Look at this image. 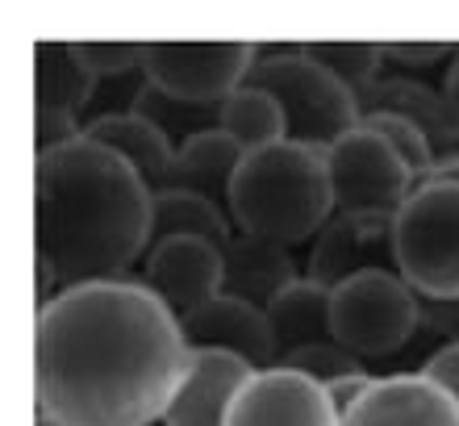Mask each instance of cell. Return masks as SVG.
<instances>
[{
    "instance_id": "e0dca14e",
    "label": "cell",
    "mask_w": 459,
    "mask_h": 426,
    "mask_svg": "<svg viewBox=\"0 0 459 426\" xmlns=\"http://www.w3.org/2000/svg\"><path fill=\"white\" fill-rule=\"evenodd\" d=\"M84 138L113 151L117 159H126L146 180L151 193L171 188V171H176V151L180 146L171 143L146 113L134 109V113H117V117H100V122L84 126Z\"/></svg>"
},
{
    "instance_id": "8992f818",
    "label": "cell",
    "mask_w": 459,
    "mask_h": 426,
    "mask_svg": "<svg viewBox=\"0 0 459 426\" xmlns=\"http://www.w3.org/2000/svg\"><path fill=\"white\" fill-rule=\"evenodd\" d=\"M397 272L418 297H459V184L426 180L393 218Z\"/></svg>"
},
{
    "instance_id": "9a60e30c",
    "label": "cell",
    "mask_w": 459,
    "mask_h": 426,
    "mask_svg": "<svg viewBox=\"0 0 459 426\" xmlns=\"http://www.w3.org/2000/svg\"><path fill=\"white\" fill-rule=\"evenodd\" d=\"M359 105H363V117H368V113H397V117L413 122L430 138L438 163H447V159L459 155V117H455V109H451L443 84L413 80V75H385L376 88L363 92Z\"/></svg>"
},
{
    "instance_id": "f546056e",
    "label": "cell",
    "mask_w": 459,
    "mask_h": 426,
    "mask_svg": "<svg viewBox=\"0 0 459 426\" xmlns=\"http://www.w3.org/2000/svg\"><path fill=\"white\" fill-rule=\"evenodd\" d=\"M372 380H376V372H355V377H342V380H334V385H326L334 410H339V414H347L351 405H355L363 393L372 389Z\"/></svg>"
},
{
    "instance_id": "6da1fadb",
    "label": "cell",
    "mask_w": 459,
    "mask_h": 426,
    "mask_svg": "<svg viewBox=\"0 0 459 426\" xmlns=\"http://www.w3.org/2000/svg\"><path fill=\"white\" fill-rule=\"evenodd\" d=\"M38 414L63 426H159L193 347L138 281L63 289L34 326Z\"/></svg>"
},
{
    "instance_id": "7c38bea8",
    "label": "cell",
    "mask_w": 459,
    "mask_h": 426,
    "mask_svg": "<svg viewBox=\"0 0 459 426\" xmlns=\"http://www.w3.org/2000/svg\"><path fill=\"white\" fill-rule=\"evenodd\" d=\"M342 426H459V405L422 372H388L342 414Z\"/></svg>"
},
{
    "instance_id": "5bb4252c",
    "label": "cell",
    "mask_w": 459,
    "mask_h": 426,
    "mask_svg": "<svg viewBox=\"0 0 459 426\" xmlns=\"http://www.w3.org/2000/svg\"><path fill=\"white\" fill-rule=\"evenodd\" d=\"M255 377L247 360L230 352H193L188 377L171 397L159 426H226V414L238 389Z\"/></svg>"
},
{
    "instance_id": "603a6c76",
    "label": "cell",
    "mask_w": 459,
    "mask_h": 426,
    "mask_svg": "<svg viewBox=\"0 0 459 426\" xmlns=\"http://www.w3.org/2000/svg\"><path fill=\"white\" fill-rule=\"evenodd\" d=\"M305 55L322 63L355 97H363L368 88H376L388 75L385 42H305Z\"/></svg>"
},
{
    "instance_id": "7402d4cb",
    "label": "cell",
    "mask_w": 459,
    "mask_h": 426,
    "mask_svg": "<svg viewBox=\"0 0 459 426\" xmlns=\"http://www.w3.org/2000/svg\"><path fill=\"white\" fill-rule=\"evenodd\" d=\"M218 130L234 138L247 155L251 151H267V146H276V143H289L284 109L276 105L272 92H264V88H255V84H242L234 97L221 100Z\"/></svg>"
},
{
    "instance_id": "3957f363",
    "label": "cell",
    "mask_w": 459,
    "mask_h": 426,
    "mask_svg": "<svg viewBox=\"0 0 459 426\" xmlns=\"http://www.w3.org/2000/svg\"><path fill=\"white\" fill-rule=\"evenodd\" d=\"M226 209L238 234L276 243L284 251H305L334 218L326 159L322 151L297 143L251 151L242 155V168L230 184Z\"/></svg>"
},
{
    "instance_id": "ba28073f",
    "label": "cell",
    "mask_w": 459,
    "mask_h": 426,
    "mask_svg": "<svg viewBox=\"0 0 459 426\" xmlns=\"http://www.w3.org/2000/svg\"><path fill=\"white\" fill-rule=\"evenodd\" d=\"M322 159L334 213H397L418 188L401 155L368 126H355Z\"/></svg>"
},
{
    "instance_id": "277c9868",
    "label": "cell",
    "mask_w": 459,
    "mask_h": 426,
    "mask_svg": "<svg viewBox=\"0 0 459 426\" xmlns=\"http://www.w3.org/2000/svg\"><path fill=\"white\" fill-rule=\"evenodd\" d=\"M247 84L276 97L289 122V143L326 155L330 146L363 126V105L347 84L305 55V47H264Z\"/></svg>"
},
{
    "instance_id": "1f68e13d",
    "label": "cell",
    "mask_w": 459,
    "mask_h": 426,
    "mask_svg": "<svg viewBox=\"0 0 459 426\" xmlns=\"http://www.w3.org/2000/svg\"><path fill=\"white\" fill-rule=\"evenodd\" d=\"M430 180H438V184H459V155L447 159V163H438V168L430 171Z\"/></svg>"
},
{
    "instance_id": "4fadbf2b",
    "label": "cell",
    "mask_w": 459,
    "mask_h": 426,
    "mask_svg": "<svg viewBox=\"0 0 459 426\" xmlns=\"http://www.w3.org/2000/svg\"><path fill=\"white\" fill-rule=\"evenodd\" d=\"M180 330L193 352H230V355H238V360H247L255 372L280 364L267 314L238 301V297H226V292L213 297L209 305H201L193 317H184Z\"/></svg>"
},
{
    "instance_id": "d4e9b609",
    "label": "cell",
    "mask_w": 459,
    "mask_h": 426,
    "mask_svg": "<svg viewBox=\"0 0 459 426\" xmlns=\"http://www.w3.org/2000/svg\"><path fill=\"white\" fill-rule=\"evenodd\" d=\"M284 368H292V372H305V377L317 380V385H334V380H342V377L368 372V364H363V360H355V355H351L339 339L314 343V347L292 352L289 360H284Z\"/></svg>"
},
{
    "instance_id": "4316f807",
    "label": "cell",
    "mask_w": 459,
    "mask_h": 426,
    "mask_svg": "<svg viewBox=\"0 0 459 426\" xmlns=\"http://www.w3.org/2000/svg\"><path fill=\"white\" fill-rule=\"evenodd\" d=\"M80 55L97 80H134L143 75L146 42H80Z\"/></svg>"
},
{
    "instance_id": "4dcf8cb0",
    "label": "cell",
    "mask_w": 459,
    "mask_h": 426,
    "mask_svg": "<svg viewBox=\"0 0 459 426\" xmlns=\"http://www.w3.org/2000/svg\"><path fill=\"white\" fill-rule=\"evenodd\" d=\"M443 92H447L451 109H455V117H459V55H455V59H451L447 75H443Z\"/></svg>"
},
{
    "instance_id": "83f0119b",
    "label": "cell",
    "mask_w": 459,
    "mask_h": 426,
    "mask_svg": "<svg viewBox=\"0 0 459 426\" xmlns=\"http://www.w3.org/2000/svg\"><path fill=\"white\" fill-rule=\"evenodd\" d=\"M84 138V122L67 109H34V155H55Z\"/></svg>"
},
{
    "instance_id": "2e32d148",
    "label": "cell",
    "mask_w": 459,
    "mask_h": 426,
    "mask_svg": "<svg viewBox=\"0 0 459 426\" xmlns=\"http://www.w3.org/2000/svg\"><path fill=\"white\" fill-rule=\"evenodd\" d=\"M221 256H226V289L221 292L255 305V309H267L280 292L305 276L297 251H284V247L251 239V234H234L221 247Z\"/></svg>"
},
{
    "instance_id": "9c48e42d",
    "label": "cell",
    "mask_w": 459,
    "mask_h": 426,
    "mask_svg": "<svg viewBox=\"0 0 459 426\" xmlns=\"http://www.w3.org/2000/svg\"><path fill=\"white\" fill-rule=\"evenodd\" d=\"M393 218L397 213H334L305 247V276L322 289H339L363 272H397Z\"/></svg>"
},
{
    "instance_id": "44dd1931",
    "label": "cell",
    "mask_w": 459,
    "mask_h": 426,
    "mask_svg": "<svg viewBox=\"0 0 459 426\" xmlns=\"http://www.w3.org/2000/svg\"><path fill=\"white\" fill-rule=\"evenodd\" d=\"M234 222H230V209L209 201L201 193H188V188H163L155 193V230H151V243H163V239H209V243L226 247L234 239Z\"/></svg>"
},
{
    "instance_id": "8fae6325",
    "label": "cell",
    "mask_w": 459,
    "mask_h": 426,
    "mask_svg": "<svg viewBox=\"0 0 459 426\" xmlns=\"http://www.w3.org/2000/svg\"><path fill=\"white\" fill-rule=\"evenodd\" d=\"M226 426H342L326 385L276 364L255 372L238 389Z\"/></svg>"
},
{
    "instance_id": "f1b7e54d",
    "label": "cell",
    "mask_w": 459,
    "mask_h": 426,
    "mask_svg": "<svg viewBox=\"0 0 459 426\" xmlns=\"http://www.w3.org/2000/svg\"><path fill=\"white\" fill-rule=\"evenodd\" d=\"M422 377H430L438 389L447 393L451 402L459 405V343H447V347H435V352L426 355L422 364H418Z\"/></svg>"
},
{
    "instance_id": "7a4b0ae2",
    "label": "cell",
    "mask_w": 459,
    "mask_h": 426,
    "mask_svg": "<svg viewBox=\"0 0 459 426\" xmlns=\"http://www.w3.org/2000/svg\"><path fill=\"white\" fill-rule=\"evenodd\" d=\"M155 193L105 146L80 143L34 159V234L63 289L134 281L151 251Z\"/></svg>"
},
{
    "instance_id": "ffe728a7",
    "label": "cell",
    "mask_w": 459,
    "mask_h": 426,
    "mask_svg": "<svg viewBox=\"0 0 459 426\" xmlns=\"http://www.w3.org/2000/svg\"><path fill=\"white\" fill-rule=\"evenodd\" d=\"M242 151L230 135H221L218 126L213 130H201L188 143H180L176 151V171H171V188H188V193H201L209 201L226 205L230 201V184L242 168Z\"/></svg>"
},
{
    "instance_id": "52a82bcc",
    "label": "cell",
    "mask_w": 459,
    "mask_h": 426,
    "mask_svg": "<svg viewBox=\"0 0 459 426\" xmlns=\"http://www.w3.org/2000/svg\"><path fill=\"white\" fill-rule=\"evenodd\" d=\"M259 47L247 42H146V84L196 109H221L255 67Z\"/></svg>"
},
{
    "instance_id": "d6986e66",
    "label": "cell",
    "mask_w": 459,
    "mask_h": 426,
    "mask_svg": "<svg viewBox=\"0 0 459 426\" xmlns=\"http://www.w3.org/2000/svg\"><path fill=\"white\" fill-rule=\"evenodd\" d=\"M264 314H267V326H272V339H276L280 364H284L292 352H301V347H314V343L334 339L330 289L314 284L309 276H301L292 289L280 292Z\"/></svg>"
},
{
    "instance_id": "484cf974",
    "label": "cell",
    "mask_w": 459,
    "mask_h": 426,
    "mask_svg": "<svg viewBox=\"0 0 459 426\" xmlns=\"http://www.w3.org/2000/svg\"><path fill=\"white\" fill-rule=\"evenodd\" d=\"M455 55L459 47H447V42H385L388 75H413V80H426V72H435V67H443L447 75Z\"/></svg>"
},
{
    "instance_id": "d6a6232c",
    "label": "cell",
    "mask_w": 459,
    "mask_h": 426,
    "mask_svg": "<svg viewBox=\"0 0 459 426\" xmlns=\"http://www.w3.org/2000/svg\"><path fill=\"white\" fill-rule=\"evenodd\" d=\"M38 426H63V422H55V418H47V414H38Z\"/></svg>"
},
{
    "instance_id": "cb8c5ba5",
    "label": "cell",
    "mask_w": 459,
    "mask_h": 426,
    "mask_svg": "<svg viewBox=\"0 0 459 426\" xmlns=\"http://www.w3.org/2000/svg\"><path fill=\"white\" fill-rule=\"evenodd\" d=\"M363 126L368 130H376V135L385 138L393 151L401 155V163L413 171V180L426 184L430 180V171H435V146H430V138L418 130L413 122H405V117H397V113H368L363 117Z\"/></svg>"
},
{
    "instance_id": "5b68a950",
    "label": "cell",
    "mask_w": 459,
    "mask_h": 426,
    "mask_svg": "<svg viewBox=\"0 0 459 426\" xmlns=\"http://www.w3.org/2000/svg\"><path fill=\"white\" fill-rule=\"evenodd\" d=\"M334 339L355 360H393L410 352L422 330V297L401 272H363L330 289Z\"/></svg>"
},
{
    "instance_id": "ac0fdd59",
    "label": "cell",
    "mask_w": 459,
    "mask_h": 426,
    "mask_svg": "<svg viewBox=\"0 0 459 426\" xmlns=\"http://www.w3.org/2000/svg\"><path fill=\"white\" fill-rule=\"evenodd\" d=\"M97 84L100 80L80 55V42H34V109H67L84 122Z\"/></svg>"
},
{
    "instance_id": "30bf717a",
    "label": "cell",
    "mask_w": 459,
    "mask_h": 426,
    "mask_svg": "<svg viewBox=\"0 0 459 426\" xmlns=\"http://www.w3.org/2000/svg\"><path fill=\"white\" fill-rule=\"evenodd\" d=\"M134 281L155 292L159 301L176 314V322H184L201 305L221 297L226 256L209 239H163V243H151L143 268L134 272Z\"/></svg>"
}]
</instances>
